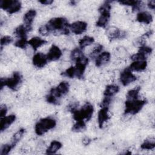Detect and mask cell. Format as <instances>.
Wrapping results in <instances>:
<instances>
[{
  "mask_svg": "<svg viewBox=\"0 0 155 155\" xmlns=\"http://www.w3.org/2000/svg\"><path fill=\"white\" fill-rule=\"evenodd\" d=\"M13 38L10 36H4L1 38V48L2 50V47L9 44H11L13 42Z\"/></svg>",
  "mask_w": 155,
  "mask_h": 155,
  "instance_id": "36",
  "label": "cell"
},
{
  "mask_svg": "<svg viewBox=\"0 0 155 155\" xmlns=\"http://www.w3.org/2000/svg\"><path fill=\"white\" fill-rule=\"evenodd\" d=\"M91 141V140L90 138H89V137H87V136H85V137H84L83 138L82 142V143H83L84 145L87 146V145H88L90 143Z\"/></svg>",
  "mask_w": 155,
  "mask_h": 155,
  "instance_id": "40",
  "label": "cell"
},
{
  "mask_svg": "<svg viewBox=\"0 0 155 155\" xmlns=\"http://www.w3.org/2000/svg\"><path fill=\"white\" fill-rule=\"evenodd\" d=\"M83 54L84 53L82 52V50H81L79 47H76L71 51L70 53V58L71 61H74L77 58H78Z\"/></svg>",
  "mask_w": 155,
  "mask_h": 155,
  "instance_id": "32",
  "label": "cell"
},
{
  "mask_svg": "<svg viewBox=\"0 0 155 155\" xmlns=\"http://www.w3.org/2000/svg\"><path fill=\"white\" fill-rule=\"evenodd\" d=\"M147 103V101L145 99L142 100L138 98L135 99H126L124 114L131 115L136 114L140 111Z\"/></svg>",
  "mask_w": 155,
  "mask_h": 155,
  "instance_id": "6",
  "label": "cell"
},
{
  "mask_svg": "<svg viewBox=\"0 0 155 155\" xmlns=\"http://www.w3.org/2000/svg\"><path fill=\"white\" fill-rule=\"evenodd\" d=\"M86 128V124L85 121H76L73 125L71 130L74 132H80L84 130Z\"/></svg>",
  "mask_w": 155,
  "mask_h": 155,
  "instance_id": "30",
  "label": "cell"
},
{
  "mask_svg": "<svg viewBox=\"0 0 155 155\" xmlns=\"http://www.w3.org/2000/svg\"><path fill=\"white\" fill-rule=\"evenodd\" d=\"M102 50H103V45H102L101 44H98L95 47H94V48L92 50V51L90 54V57L91 58H96V57L102 52Z\"/></svg>",
  "mask_w": 155,
  "mask_h": 155,
  "instance_id": "37",
  "label": "cell"
},
{
  "mask_svg": "<svg viewBox=\"0 0 155 155\" xmlns=\"http://www.w3.org/2000/svg\"><path fill=\"white\" fill-rule=\"evenodd\" d=\"M25 132V130L23 128H20L19 130H18L12 136L11 139L10 144L14 148L15 146L17 145V143L21 140V139L22 138L24 133Z\"/></svg>",
  "mask_w": 155,
  "mask_h": 155,
  "instance_id": "26",
  "label": "cell"
},
{
  "mask_svg": "<svg viewBox=\"0 0 155 155\" xmlns=\"http://www.w3.org/2000/svg\"><path fill=\"white\" fill-rule=\"evenodd\" d=\"M28 41H27V38H24V39H18L14 44L15 46L21 48V49H24L27 47L28 44Z\"/></svg>",
  "mask_w": 155,
  "mask_h": 155,
  "instance_id": "34",
  "label": "cell"
},
{
  "mask_svg": "<svg viewBox=\"0 0 155 155\" xmlns=\"http://www.w3.org/2000/svg\"><path fill=\"white\" fill-rule=\"evenodd\" d=\"M147 67V61H133L128 67L131 71L140 72L145 70Z\"/></svg>",
  "mask_w": 155,
  "mask_h": 155,
  "instance_id": "19",
  "label": "cell"
},
{
  "mask_svg": "<svg viewBox=\"0 0 155 155\" xmlns=\"http://www.w3.org/2000/svg\"><path fill=\"white\" fill-rule=\"evenodd\" d=\"M70 24L64 17H56L50 19L45 24L48 34L68 35L70 33Z\"/></svg>",
  "mask_w": 155,
  "mask_h": 155,
  "instance_id": "2",
  "label": "cell"
},
{
  "mask_svg": "<svg viewBox=\"0 0 155 155\" xmlns=\"http://www.w3.org/2000/svg\"><path fill=\"white\" fill-rule=\"evenodd\" d=\"M76 1H70V4H71V5H76Z\"/></svg>",
  "mask_w": 155,
  "mask_h": 155,
  "instance_id": "43",
  "label": "cell"
},
{
  "mask_svg": "<svg viewBox=\"0 0 155 155\" xmlns=\"http://www.w3.org/2000/svg\"><path fill=\"white\" fill-rule=\"evenodd\" d=\"M69 89L70 84L68 82H61L56 87L50 89L49 93L45 96L46 101L54 105H59L61 99L68 93Z\"/></svg>",
  "mask_w": 155,
  "mask_h": 155,
  "instance_id": "3",
  "label": "cell"
},
{
  "mask_svg": "<svg viewBox=\"0 0 155 155\" xmlns=\"http://www.w3.org/2000/svg\"><path fill=\"white\" fill-rule=\"evenodd\" d=\"M61 75L69 78H75V70L74 66H70L61 73Z\"/></svg>",
  "mask_w": 155,
  "mask_h": 155,
  "instance_id": "33",
  "label": "cell"
},
{
  "mask_svg": "<svg viewBox=\"0 0 155 155\" xmlns=\"http://www.w3.org/2000/svg\"><path fill=\"white\" fill-rule=\"evenodd\" d=\"M120 4L124 5L130 6L132 8L133 12H136L141 8L142 6V2L141 1L138 0H122L117 1Z\"/></svg>",
  "mask_w": 155,
  "mask_h": 155,
  "instance_id": "21",
  "label": "cell"
},
{
  "mask_svg": "<svg viewBox=\"0 0 155 155\" xmlns=\"http://www.w3.org/2000/svg\"><path fill=\"white\" fill-rule=\"evenodd\" d=\"M112 101V97L104 96L102 102L100 104V107H109V105Z\"/></svg>",
  "mask_w": 155,
  "mask_h": 155,
  "instance_id": "38",
  "label": "cell"
},
{
  "mask_svg": "<svg viewBox=\"0 0 155 155\" xmlns=\"http://www.w3.org/2000/svg\"><path fill=\"white\" fill-rule=\"evenodd\" d=\"M153 16L148 12H140L137 14L136 20L140 23L149 24L153 21Z\"/></svg>",
  "mask_w": 155,
  "mask_h": 155,
  "instance_id": "20",
  "label": "cell"
},
{
  "mask_svg": "<svg viewBox=\"0 0 155 155\" xmlns=\"http://www.w3.org/2000/svg\"><path fill=\"white\" fill-rule=\"evenodd\" d=\"M109 107H101L97 114V122L98 125L100 128L103 127L105 122H107L110 117L108 114Z\"/></svg>",
  "mask_w": 155,
  "mask_h": 155,
  "instance_id": "16",
  "label": "cell"
},
{
  "mask_svg": "<svg viewBox=\"0 0 155 155\" xmlns=\"http://www.w3.org/2000/svg\"><path fill=\"white\" fill-rule=\"evenodd\" d=\"M22 81V76L19 71H14L12 77L8 78H1L0 85L2 90L4 87L6 86L12 90L16 91Z\"/></svg>",
  "mask_w": 155,
  "mask_h": 155,
  "instance_id": "7",
  "label": "cell"
},
{
  "mask_svg": "<svg viewBox=\"0 0 155 155\" xmlns=\"http://www.w3.org/2000/svg\"><path fill=\"white\" fill-rule=\"evenodd\" d=\"M62 143L58 140H53L51 142L49 147L47 148L45 153L47 154H55L59 150L62 148Z\"/></svg>",
  "mask_w": 155,
  "mask_h": 155,
  "instance_id": "25",
  "label": "cell"
},
{
  "mask_svg": "<svg viewBox=\"0 0 155 155\" xmlns=\"http://www.w3.org/2000/svg\"><path fill=\"white\" fill-rule=\"evenodd\" d=\"M87 28V23L82 21H77L70 25V30L75 35H81Z\"/></svg>",
  "mask_w": 155,
  "mask_h": 155,
  "instance_id": "14",
  "label": "cell"
},
{
  "mask_svg": "<svg viewBox=\"0 0 155 155\" xmlns=\"http://www.w3.org/2000/svg\"><path fill=\"white\" fill-rule=\"evenodd\" d=\"M155 147V139L154 137H150L145 139L140 145V148L142 150H150L154 149Z\"/></svg>",
  "mask_w": 155,
  "mask_h": 155,
  "instance_id": "28",
  "label": "cell"
},
{
  "mask_svg": "<svg viewBox=\"0 0 155 155\" xmlns=\"http://www.w3.org/2000/svg\"><path fill=\"white\" fill-rule=\"evenodd\" d=\"M21 7V2L18 0H1L0 1V8L10 15L18 12Z\"/></svg>",
  "mask_w": 155,
  "mask_h": 155,
  "instance_id": "8",
  "label": "cell"
},
{
  "mask_svg": "<svg viewBox=\"0 0 155 155\" xmlns=\"http://www.w3.org/2000/svg\"><path fill=\"white\" fill-rule=\"evenodd\" d=\"M48 62V61L47 55L40 52L35 54L32 58V63L33 65L38 68H41L45 67Z\"/></svg>",
  "mask_w": 155,
  "mask_h": 155,
  "instance_id": "13",
  "label": "cell"
},
{
  "mask_svg": "<svg viewBox=\"0 0 155 155\" xmlns=\"http://www.w3.org/2000/svg\"><path fill=\"white\" fill-rule=\"evenodd\" d=\"M56 125V120L52 117H46L41 119L35 126V131L38 136H42Z\"/></svg>",
  "mask_w": 155,
  "mask_h": 155,
  "instance_id": "5",
  "label": "cell"
},
{
  "mask_svg": "<svg viewBox=\"0 0 155 155\" xmlns=\"http://www.w3.org/2000/svg\"><path fill=\"white\" fill-rule=\"evenodd\" d=\"M13 147L9 143H5L1 146V151H0V154L1 155H7L9 154L10 151L13 149Z\"/></svg>",
  "mask_w": 155,
  "mask_h": 155,
  "instance_id": "35",
  "label": "cell"
},
{
  "mask_svg": "<svg viewBox=\"0 0 155 155\" xmlns=\"http://www.w3.org/2000/svg\"><path fill=\"white\" fill-rule=\"evenodd\" d=\"M75 65V78L79 79H82L84 77V73L88 63V58L84 54L77 58L74 61Z\"/></svg>",
  "mask_w": 155,
  "mask_h": 155,
  "instance_id": "9",
  "label": "cell"
},
{
  "mask_svg": "<svg viewBox=\"0 0 155 155\" xmlns=\"http://www.w3.org/2000/svg\"><path fill=\"white\" fill-rule=\"evenodd\" d=\"M36 16V11L35 9L28 10L23 16V21L25 27L27 28L28 32L32 30L33 22Z\"/></svg>",
  "mask_w": 155,
  "mask_h": 155,
  "instance_id": "12",
  "label": "cell"
},
{
  "mask_svg": "<svg viewBox=\"0 0 155 155\" xmlns=\"http://www.w3.org/2000/svg\"><path fill=\"white\" fill-rule=\"evenodd\" d=\"M16 116L15 114H10L8 116H5L1 118L0 119V130L3 132L7 130L16 120Z\"/></svg>",
  "mask_w": 155,
  "mask_h": 155,
  "instance_id": "18",
  "label": "cell"
},
{
  "mask_svg": "<svg viewBox=\"0 0 155 155\" xmlns=\"http://www.w3.org/2000/svg\"><path fill=\"white\" fill-rule=\"evenodd\" d=\"M119 87L114 84H110L106 86L104 91V96L113 97L119 91Z\"/></svg>",
  "mask_w": 155,
  "mask_h": 155,
  "instance_id": "23",
  "label": "cell"
},
{
  "mask_svg": "<svg viewBox=\"0 0 155 155\" xmlns=\"http://www.w3.org/2000/svg\"><path fill=\"white\" fill-rule=\"evenodd\" d=\"M27 33L28 31L23 24L18 25L14 31V34L18 39L27 38Z\"/></svg>",
  "mask_w": 155,
  "mask_h": 155,
  "instance_id": "24",
  "label": "cell"
},
{
  "mask_svg": "<svg viewBox=\"0 0 155 155\" xmlns=\"http://www.w3.org/2000/svg\"><path fill=\"white\" fill-rule=\"evenodd\" d=\"M79 103L73 102L68 107V110L73 114V118L75 121H89L93 116L94 108L91 104L86 102L81 108H78Z\"/></svg>",
  "mask_w": 155,
  "mask_h": 155,
  "instance_id": "1",
  "label": "cell"
},
{
  "mask_svg": "<svg viewBox=\"0 0 155 155\" xmlns=\"http://www.w3.org/2000/svg\"><path fill=\"white\" fill-rule=\"evenodd\" d=\"M62 54L61 50L57 45H52L46 55L48 62H51L59 59Z\"/></svg>",
  "mask_w": 155,
  "mask_h": 155,
  "instance_id": "15",
  "label": "cell"
},
{
  "mask_svg": "<svg viewBox=\"0 0 155 155\" xmlns=\"http://www.w3.org/2000/svg\"><path fill=\"white\" fill-rule=\"evenodd\" d=\"M111 2L112 1H105L99 7L98 11L100 15L96 22L97 27L105 28L107 25L111 17L110 11L111 9Z\"/></svg>",
  "mask_w": 155,
  "mask_h": 155,
  "instance_id": "4",
  "label": "cell"
},
{
  "mask_svg": "<svg viewBox=\"0 0 155 155\" xmlns=\"http://www.w3.org/2000/svg\"><path fill=\"white\" fill-rule=\"evenodd\" d=\"M140 90V87H136L130 90L126 95V99H135L139 97V93Z\"/></svg>",
  "mask_w": 155,
  "mask_h": 155,
  "instance_id": "29",
  "label": "cell"
},
{
  "mask_svg": "<svg viewBox=\"0 0 155 155\" xmlns=\"http://www.w3.org/2000/svg\"><path fill=\"white\" fill-rule=\"evenodd\" d=\"M107 35L108 39L110 41L116 40V39H121L125 38L127 36V33L114 27H111L108 28L107 30Z\"/></svg>",
  "mask_w": 155,
  "mask_h": 155,
  "instance_id": "11",
  "label": "cell"
},
{
  "mask_svg": "<svg viewBox=\"0 0 155 155\" xmlns=\"http://www.w3.org/2000/svg\"><path fill=\"white\" fill-rule=\"evenodd\" d=\"M47 41L38 36L33 37L28 41V44L32 47L34 51H36L38 48L45 45V44H47Z\"/></svg>",
  "mask_w": 155,
  "mask_h": 155,
  "instance_id": "22",
  "label": "cell"
},
{
  "mask_svg": "<svg viewBox=\"0 0 155 155\" xmlns=\"http://www.w3.org/2000/svg\"><path fill=\"white\" fill-rule=\"evenodd\" d=\"M94 42V39L93 37L89 36H84L79 41V47L82 50L85 47L90 45Z\"/></svg>",
  "mask_w": 155,
  "mask_h": 155,
  "instance_id": "27",
  "label": "cell"
},
{
  "mask_svg": "<svg viewBox=\"0 0 155 155\" xmlns=\"http://www.w3.org/2000/svg\"><path fill=\"white\" fill-rule=\"evenodd\" d=\"M111 58V54L108 51H102L98 54L94 60L95 65L97 67H102L107 64Z\"/></svg>",
  "mask_w": 155,
  "mask_h": 155,
  "instance_id": "17",
  "label": "cell"
},
{
  "mask_svg": "<svg viewBox=\"0 0 155 155\" xmlns=\"http://www.w3.org/2000/svg\"><path fill=\"white\" fill-rule=\"evenodd\" d=\"M136 79L137 77L132 73L128 67L124 68L120 73L119 80L123 86H127L136 81Z\"/></svg>",
  "mask_w": 155,
  "mask_h": 155,
  "instance_id": "10",
  "label": "cell"
},
{
  "mask_svg": "<svg viewBox=\"0 0 155 155\" xmlns=\"http://www.w3.org/2000/svg\"><path fill=\"white\" fill-rule=\"evenodd\" d=\"M152 51H153V49L151 47L143 45L139 47L137 52L147 58L149 55L151 54Z\"/></svg>",
  "mask_w": 155,
  "mask_h": 155,
  "instance_id": "31",
  "label": "cell"
},
{
  "mask_svg": "<svg viewBox=\"0 0 155 155\" xmlns=\"http://www.w3.org/2000/svg\"><path fill=\"white\" fill-rule=\"evenodd\" d=\"M7 112V107L5 105H1L0 107V117H5Z\"/></svg>",
  "mask_w": 155,
  "mask_h": 155,
  "instance_id": "39",
  "label": "cell"
},
{
  "mask_svg": "<svg viewBox=\"0 0 155 155\" xmlns=\"http://www.w3.org/2000/svg\"><path fill=\"white\" fill-rule=\"evenodd\" d=\"M39 3L42 5H50L53 2V0H39L38 1Z\"/></svg>",
  "mask_w": 155,
  "mask_h": 155,
  "instance_id": "42",
  "label": "cell"
},
{
  "mask_svg": "<svg viewBox=\"0 0 155 155\" xmlns=\"http://www.w3.org/2000/svg\"><path fill=\"white\" fill-rule=\"evenodd\" d=\"M147 5L149 8L151 10H154L155 8V1L154 0H151L148 1L147 2Z\"/></svg>",
  "mask_w": 155,
  "mask_h": 155,
  "instance_id": "41",
  "label": "cell"
}]
</instances>
